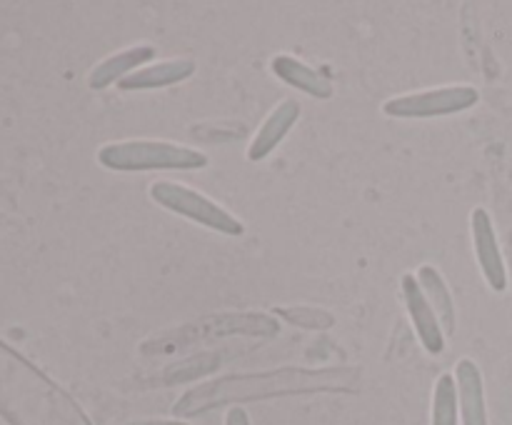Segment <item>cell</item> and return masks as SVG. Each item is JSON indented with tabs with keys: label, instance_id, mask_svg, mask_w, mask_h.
Here are the masks:
<instances>
[{
	"label": "cell",
	"instance_id": "obj_9",
	"mask_svg": "<svg viewBox=\"0 0 512 425\" xmlns=\"http://www.w3.org/2000/svg\"><path fill=\"white\" fill-rule=\"evenodd\" d=\"M155 58V45L150 43H138L130 45V48L118 50V53L108 55L105 60H100L88 75L90 90H105L110 85H118L120 80L128 78L130 73L140 70L143 65H148Z\"/></svg>",
	"mask_w": 512,
	"mask_h": 425
},
{
	"label": "cell",
	"instance_id": "obj_13",
	"mask_svg": "<svg viewBox=\"0 0 512 425\" xmlns=\"http://www.w3.org/2000/svg\"><path fill=\"white\" fill-rule=\"evenodd\" d=\"M458 415V385H455L453 373H445L435 380L430 425H458Z\"/></svg>",
	"mask_w": 512,
	"mask_h": 425
},
{
	"label": "cell",
	"instance_id": "obj_11",
	"mask_svg": "<svg viewBox=\"0 0 512 425\" xmlns=\"http://www.w3.org/2000/svg\"><path fill=\"white\" fill-rule=\"evenodd\" d=\"M270 68H273V73L278 75L283 83H288L290 88H298L303 90V93L313 95V98H320V100L333 98L335 85L333 80H330V75L310 68L308 63L293 58V55H278V58H273Z\"/></svg>",
	"mask_w": 512,
	"mask_h": 425
},
{
	"label": "cell",
	"instance_id": "obj_2",
	"mask_svg": "<svg viewBox=\"0 0 512 425\" xmlns=\"http://www.w3.org/2000/svg\"><path fill=\"white\" fill-rule=\"evenodd\" d=\"M98 163L115 173L145 170H195L208 165V155L168 140H113L100 145Z\"/></svg>",
	"mask_w": 512,
	"mask_h": 425
},
{
	"label": "cell",
	"instance_id": "obj_4",
	"mask_svg": "<svg viewBox=\"0 0 512 425\" xmlns=\"http://www.w3.org/2000/svg\"><path fill=\"white\" fill-rule=\"evenodd\" d=\"M478 100L480 93L473 85H440L385 100L383 113L390 118H443L473 108Z\"/></svg>",
	"mask_w": 512,
	"mask_h": 425
},
{
	"label": "cell",
	"instance_id": "obj_15",
	"mask_svg": "<svg viewBox=\"0 0 512 425\" xmlns=\"http://www.w3.org/2000/svg\"><path fill=\"white\" fill-rule=\"evenodd\" d=\"M128 425H188L183 420H135V423Z\"/></svg>",
	"mask_w": 512,
	"mask_h": 425
},
{
	"label": "cell",
	"instance_id": "obj_10",
	"mask_svg": "<svg viewBox=\"0 0 512 425\" xmlns=\"http://www.w3.org/2000/svg\"><path fill=\"white\" fill-rule=\"evenodd\" d=\"M195 60L190 58H173V60H158V63H148L140 70L130 73L118 83L120 90L133 93V90H158L168 88V85L183 83L195 73Z\"/></svg>",
	"mask_w": 512,
	"mask_h": 425
},
{
	"label": "cell",
	"instance_id": "obj_12",
	"mask_svg": "<svg viewBox=\"0 0 512 425\" xmlns=\"http://www.w3.org/2000/svg\"><path fill=\"white\" fill-rule=\"evenodd\" d=\"M415 278H418L420 288H423L425 298H428L430 308L435 310V315H438L440 325H443V333L445 335H453L455 328H458V308H455V298L453 293H450L448 283H445V278L440 275V270L435 268V265H420L418 273H415Z\"/></svg>",
	"mask_w": 512,
	"mask_h": 425
},
{
	"label": "cell",
	"instance_id": "obj_7",
	"mask_svg": "<svg viewBox=\"0 0 512 425\" xmlns=\"http://www.w3.org/2000/svg\"><path fill=\"white\" fill-rule=\"evenodd\" d=\"M453 378L458 385V408L463 425H490L485 383L478 363L470 358H460L453 370Z\"/></svg>",
	"mask_w": 512,
	"mask_h": 425
},
{
	"label": "cell",
	"instance_id": "obj_3",
	"mask_svg": "<svg viewBox=\"0 0 512 425\" xmlns=\"http://www.w3.org/2000/svg\"><path fill=\"white\" fill-rule=\"evenodd\" d=\"M150 198L158 205H163L165 210H170V213L180 215L185 220H193V223L215 230V233L233 235V238L245 233V225L228 208H223L213 198H208V195H203L200 190L190 188L185 183L158 180V183L150 185Z\"/></svg>",
	"mask_w": 512,
	"mask_h": 425
},
{
	"label": "cell",
	"instance_id": "obj_14",
	"mask_svg": "<svg viewBox=\"0 0 512 425\" xmlns=\"http://www.w3.org/2000/svg\"><path fill=\"white\" fill-rule=\"evenodd\" d=\"M225 425H253V423H250V415L245 413L240 405H235V408H230L228 413H225Z\"/></svg>",
	"mask_w": 512,
	"mask_h": 425
},
{
	"label": "cell",
	"instance_id": "obj_8",
	"mask_svg": "<svg viewBox=\"0 0 512 425\" xmlns=\"http://www.w3.org/2000/svg\"><path fill=\"white\" fill-rule=\"evenodd\" d=\"M300 118V105L298 100L285 98L275 105L273 110L268 113V118L260 123L258 133L253 135L248 145V160L250 163H260V160L268 158L275 148L285 140V135L290 133L295 123Z\"/></svg>",
	"mask_w": 512,
	"mask_h": 425
},
{
	"label": "cell",
	"instance_id": "obj_1",
	"mask_svg": "<svg viewBox=\"0 0 512 425\" xmlns=\"http://www.w3.org/2000/svg\"><path fill=\"white\" fill-rule=\"evenodd\" d=\"M333 373V370H330ZM330 373H308V370H280V373H260L243 375V378H225L218 383H208L203 388H195L193 393L185 395L175 413L195 415L198 410L213 408L220 403H233V400H255L268 398V395H288L298 390L315 388H335V380Z\"/></svg>",
	"mask_w": 512,
	"mask_h": 425
},
{
	"label": "cell",
	"instance_id": "obj_6",
	"mask_svg": "<svg viewBox=\"0 0 512 425\" xmlns=\"http://www.w3.org/2000/svg\"><path fill=\"white\" fill-rule=\"evenodd\" d=\"M400 288H403V300H405V308H408L410 323H413L415 335H418V340L423 343V348L428 350L430 355L443 353L445 350L443 325H440L435 310L430 308L428 298H425L415 273H405L403 280H400Z\"/></svg>",
	"mask_w": 512,
	"mask_h": 425
},
{
	"label": "cell",
	"instance_id": "obj_5",
	"mask_svg": "<svg viewBox=\"0 0 512 425\" xmlns=\"http://www.w3.org/2000/svg\"><path fill=\"white\" fill-rule=\"evenodd\" d=\"M470 233H473L475 260H478L485 283L495 293H503L508 288V270H505L503 250H500L498 233H495L493 218H490L488 210L475 208L470 213Z\"/></svg>",
	"mask_w": 512,
	"mask_h": 425
}]
</instances>
